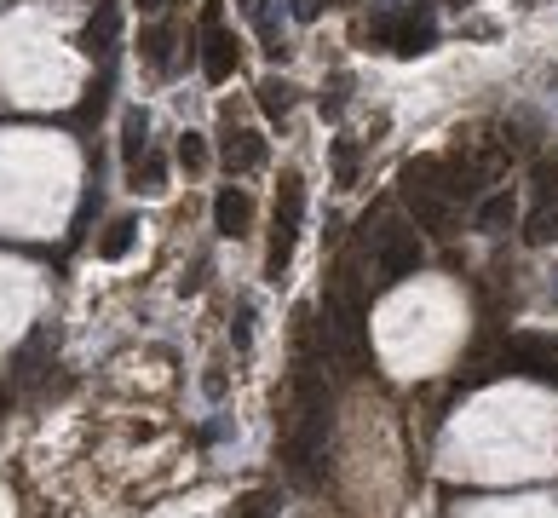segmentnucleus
Wrapping results in <instances>:
<instances>
[{
    "label": "nucleus",
    "instance_id": "obj_8",
    "mask_svg": "<svg viewBox=\"0 0 558 518\" xmlns=\"http://www.w3.org/2000/svg\"><path fill=\"white\" fill-rule=\"evenodd\" d=\"M225 167H231V173H254V167H265V139L248 133V127H236L231 139H225Z\"/></svg>",
    "mask_w": 558,
    "mask_h": 518
},
{
    "label": "nucleus",
    "instance_id": "obj_12",
    "mask_svg": "<svg viewBox=\"0 0 558 518\" xmlns=\"http://www.w3.org/2000/svg\"><path fill=\"white\" fill-rule=\"evenodd\" d=\"M478 225H484V231H501V225H512V190H495V196H484V202H478Z\"/></svg>",
    "mask_w": 558,
    "mask_h": 518
},
{
    "label": "nucleus",
    "instance_id": "obj_13",
    "mask_svg": "<svg viewBox=\"0 0 558 518\" xmlns=\"http://www.w3.org/2000/svg\"><path fill=\"white\" fill-rule=\"evenodd\" d=\"M144 133H150V121H144V110H127V121H121V156H127V167L139 162Z\"/></svg>",
    "mask_w": 558,
    "mask_h": 518
},
{
    "label": "nucleus",
    "instance_id": "obj_11",
    "mask_svg": "<svg viewBox=\"0 0 558 518\" xmlns=\"http://www.w3.org/2000/svg\"><path fill=\"white\" fill-rule=\"evenodd\" d=\"M524 242H530V248L558 242V208H535L530 219H524Z\"/></svg>",
    "mask_w": 558,
    "mask_h": 518
},
{
    "label": "nucleus",
    "instance_id": "obj_25",
    "mask_svg": "<svg viewBox=\"0 0 558 518\" xmlns=\"http://www.w3.org/2000/svg\"><path fill=\"white\" fill-rule=\"evenodd\" d=\"M449 6H466V0H449Z\"/></svg>",
    "mask_w": 558,
    "mask_h": 518
},
{
    "label": "nucleus",
    "instance_id": "obj_14",
    "mask_svg": "<svg viewBox=\"0 0 558 518\" xmlns=\"http://www.w3.org/2000/svg\"><path fill=\"white\" fill-rule=\"evenodd\" d=\"M167 185V156H144V162H133V190H162Z\"/></svg>",
    "mask_w": 558,
    "mask_h": 518
},
{
    "label": "nucleus",
    "instance_id": "obj_20",
    "mask_svg": "<svg viewBox=\"0 0 558 518\" xmlns=\"http://www.w3.org/2000/svg\"><path fill=\"white\" fill-rule=\"evenodd\" d=\"M288 12H294L300 24H317V18H323V0H288Z\"/></svg>",
    "mask_w": 558,
    "mask_h": 518
},
{
    "label": "nucleus",
    "instance_id": "obj_17",
    "mask_svg": "<svg viewBox=\"0 0 558 518\" xmlns=\"http://www.w3.org/2000/svg\"><path fill=\"white\" fill-rule=\"evenodd\" d=\"M334 179L357 185V144H334Z\"/></svg>",
    "mask_w": 558,
    "mask_h": 518
},
{
    "label": "nucleus",
    "instance_id": "obj_7",
    "mask_svg": "<svg viewBox=\"0 0 558 518\" xmlns=\"http://www.w3.org/2000/svg\"><path fill=\"white\" fill-rule=\"evenodd\" d=\"M248 219H254V202H248L242 190H219V202H213V225H219V236H242L248 231Z\"/></svg>",
    "mask_w": 558,
    "mask_h": 518
},
{
    "label": "nucleus",
    "instance_id": "obj_19",
    "mask_svg": "<svg viewBox=\"0 0 558 518\" xmlns=\"http://www.w3.org/2000/svg\"><path fill=\"white\" fill-rule=\"evenodd\" d=\"M110 35H116V12L104 6V12H98V18H93V29H87V52H98V47H104V41H110Z\"/></svg>",
    "mask_w": 558,
    "mask_h": 518
},
{
    "label": "nucleus",
    "instance_id": "obj_16",
    "mask_svg": "<svg viewBox=\"0 0 558 518\" xmlns=\"http://www.w3.org/2000/svg\"><path fill=\"white\" fill-rule=\"evenodd\" d=\"M179 167H185V173H202V167H208V139H202V133H179Z\"/></svg>",
    "mask_w": 558,
    "mask_h": 518
},
{
    "label": "nucleus",
    "instance_id": "obj_21",
    "mask_svg": "<svg viewBox=\"0 0 558 518\" xmlns=\"http://www.w3.org/2000/svg\"><path fill=\"white\" fill-rule=\"evenodd\" d=\"M248 323H254V311L242 306V311H236V323H231V340H236V346H248Z\"/></svg>",
    "mask_w": 558,
    "mask_h": 518
},
{
    "label": "nucleus",
    "instance_id": "obj_9",
    "mask_svg": "<svg viewBox=\"0 0 558 518\" xmlns=\"http://www.w3.org/2000/svg\"><path fill=\"white\" fill-rule=\"evenodd\" d=\"M133 236H139V219H127V213H121V219H110V225H104V236H98V259H121L127 248H133Z\"/></svg>",
    "mask_w": 558,
    "mask_h": 518
},
{
    "label": "nucleus",
    "instance_id": "obj_26",
    "mask_svg": "<svg viewBox=\"0 0 558 518\" xmlns=\"http://www.w3.org/2000/svg\"><path fill=\"white\" fill-rule=\"evenodd\" d=\"M242 6H254V0H242Z\"/></svg>",
    "mask_w": 558,
    "mask_h": 518
},
{
    "label": "nucleus",
    "instance_id": "obj_2",
    "mask_svg": "<svg viewBox=\"0 0 558 518\" xmlns=\"http://www.w3.org/2000/svg\"><path fill=\"white\" fill-rule=\"evenodd\" d=\"M403 196H409V213H415L420 231L432 236H455V225H461V213H455V196H443L438 185H426V179H403Z\"/></svg>",
    "mask_w": 558,
    "mask_h": 518
},
{
    "label": "nucleus",
    "instance_id": "obj_4",
    "mask_svg": "<svg viewBox=\"0 0 558 518\" xmlns=\"http://www.w3.org/2000/svg\"><path fill=\"white\" fill-rule=\"evenodd\" d=\"M374 259H380V283H403L420 265V231L409 225H386L380 242H374Z\"/></svg>",
    "mask_w": 558,
    "mask_h": 518
},
{
    "label": "nucleus",
    "instance_id": "obj_23",
    "mask_svg": "<svg viewBox=\"0 0 558 518\" xmlns=\"http://www.w3.org/2000/svg\"><path fill=\"white\" fill-rule=\"evenodd\" d=\"M139 6H144V12H162L167 0H139Z\"/></svg>",
    "mask_w": 558,
    "mask_h": 518
},
{
    "label": "nucleus",
    "instance_id": "obj_5",
    "mask_svg": "<svg viewBox=\"0 0 558 518\" xmlns=\"http://www.w3.org/2000/svg\"><path fill=\"white\" fill-rule=\"evenodd\" d=\"M380 41H392V47L403 52V58L426 52L432 41H438V18H432V6H409V12L386 18V24H380Z\"/></svg>",
    "mask_w": 558,
    "mask_h": 518
},
{
    "label": "nucleus",
    "instance_id": "obj_24",
    "mask_svg": "<svg viewBox=\"0 0 558 518\" xmlns=\"http://www.w3.org/2000/svg\"><path fill=\"white\" fill-rule=\"evenodd\" d=\"M6 403H12V392H6V386H0V409H6Z\"/></svg>",
    "mask_w": 558,
    "mask_h": 518
},
{
    "label": "nucleus",
    "instance_id": "obj_27",
    "mask_svg": "<svg viewBox=\"0 0 558 518\" xmlns=\"http://www.w3.org/2000/svg\"><path fill=\"white\" fill-rule=\"evenodd\" d=\"M553 288H558V283H553Z\"/></svg>",
    "mask_w": 558,
    "mask_h": 518
},
{
    "label": "nucleus",
    "instance_id": "obj_10",
    "mask_svg": "<svg viewBox=\"0 0 558 518\" xmlns=\"http://www.w3.org/2000/svg\"><path fill=\"white\" fill-rule=\"evenodd\" d=\"M259 110H265L271 121H282L288 110H294V87L277 81V75H265V81H259Z\"/></svg>",
    "mask_w": 558,
    "mask_h": 518
},
{
    "label": "nucleus",
    "instance_id": "obj_6",
    "mask_svg": "<svg viewBox=\"0 0 558 518\" xmlns=\"http://www.w3.org/2000/svg\"><path fill=\"white\" fill-rule=\"evenodd\" d=\"M202 70H208V81H231L236 70V41L219 24L202 29Z\"/></svg>",
    "mask_w": 558,
    "mask_h": 518
},
{
    "label": "nucleus",
    "instance_id": "obj_15",
    "mask_svg": "<svg viewBox=\"0 0 558 518\" xmlns=\"http://www.w3.org/2000/svg\"><path fill=\"white\" fill-rule=\"evenodd\" d=\"M144 58H150L156 70H173V29H167V24L144 35Z\"/></svg>",
    "mask_w": 558,
    "mask_h": 518
},
{
    "label": "nucleus",
    "instance_id": "obj_3",
    "mask_svg": "<svg viewBox=\"0 0 558 518\" xmlns=\"http://www.w3.org/2000/svg\"><path fill=\"white\" fill-rule=\"evenodd\" d=\"M501 369L558 380V334H512L507 352H501Z\"/></svg>",
    "mask_w": 558,
    "mask_h": 518
},
{
    "label": "nucleus",
    "instance_id": "obj_18",
    "mask_svg": "<svg viewBox=\"0 0 558 518\" xmlns=\"http://www.w3.org/2000/svg\"><path fill=\"white\" fill-rule=\"evenodd\" d=\"M236 518H277V495L271 490H254L248 501H242V513Z\"/></svg>",
    "mask_w": 558,
    "mask_h": 518
},
{
    "label": "nucleus",
    "instance_id": "obj_1",
    "mask_svg": "<svg viewBox=\"0 0 558 518\" xmlns=\"http://www.w3.org/2000/svg\"><path fill=\"white\" fill-rule=\"evenodd\" d=\"M300 213H305V179L288 167V173H282V190H277V242H271V277H277V283H282V271H288V254H294Z\"/></svg>",
    "mask_w": 558,
    "mask_h": 518
},
{
    "label": "nucleus",
    "instance_id": "obj_22",
    "mask_svg": "<svg viewBox=\"0 0 558 518\" xmlns=\"http://www.w3.org/2000/svg\"><path fill=\"white\" fill-rule=\"evenodd\" d=\"M202 392H208V398H225V375H219V369H208V375H202Z\"/></svg>",
    "mask_w": 558,
    "mask_h": 518
}]
</instances>
